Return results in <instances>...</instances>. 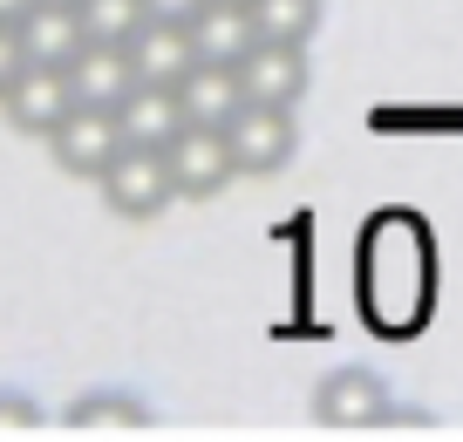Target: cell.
Listing matches in <instances>:
<instances>
[{
    "label": "cell",
    "mask_w": 463,
    "mask_h": 442,
    "mask_svg": "<svg viewBox=\"0 0 463 442\" xmlns=\"http://www.w3.org/2000/svg\"><path fill=\"white\" fill-rule=\"evenodd\" d=\"M75 109V82L69 69H55V61H28V69L14 75V89L0 96V116L21 129V136H55V123Z\"/></svg>",
    "instance_id": "5"
},
{
    "label": "cell",
    "mask_w": 463,
    "mask_h": 442,
    "mask_svg": "<svg viewBox=\"0 0 463 442\" xmlns=\"http://www.w3.org/2000/svg\"><path fill=\"white\" fill-rule=\"evenodd\" d=\"M177 102H184V123L225 129L232 116L246 109V89H239V69H232V61H198V69L177 82Z\"/></svg>",
    "instance_id": "10"
},
{
    "label": "cell",
    "mask_w": 463,
    "mask_h": 442,
    "mask_svg": "<svg viewBox=\"0 0 463 442\" xmlns=\"http://www.w3.org/2000/svg\"><path fill=\"white\" fill-rule=\"evenodd\" d=\"M61 422L75 428V436H144L150 428V409L137 395H123V388H96V395L69 401V415Z\"/></svg>",
    "instance_id": "14"
},
{
    "label": "cell",
    "mask_w": 463,
    "mask_h": 442,
    "mask_svg": "<svg viewBox=\"0 0 463 442\" xmlns=\"http://www.w3.org/2000/svg\"><path fill=\"white\" fill-rule=\"evenodd\" d=\"M130 61H137V82L177 89L198 69V42H191L184 21H144V28L130 34Z\"/></svg>",
    "instance_id": "8"
},
{
    "label": "cell",
    "mask_w": 463,
    "mask_h": 442,
    "mask_svg": "<svg viewBox=\"0 0 463 442\" xmlns=\"http://www.w3.org/2000/svg\"><path fill=\"white\" fill-rule=\"evenodd\" d=\"M116 150H123V123H116V109H102V102H75L55 123V136H48V157L69 177H102L116 164Z\"/></svg>",
    "instance_id": "4"
},
{
    "label": "cell",
    "mask_w": 463,
    "mask_h": 442,
    "mask_svg": "<svg viewBox=\"0 0 463 442\" xmlns=\"http://www.w3.org/2000/svg\"><path fill=\"white\" fill-rule=\"evenodd\" d=\"M164 164H171L177 198H218V191L239 177L232 136H225V129H204V123H184V129H177V136L164 143Z\"/></svg>",
    "instance_id": "3"
},
{
    "label": "cell",
    "mask_w": 463,
    "mask_h": 442,
    "mask_svg": "<svg viewBox=\"0 0 463 442\" xmlns=\"http://www.w3.org/2000/svg\"><path fill=\"white\" fill-rule=\"evenodd\" d=\"M96 184H102V204H109L116 218H157V212H171V198H177L164 150H144V143H123L116 164Z\"/></svg>",
    "instance_id": "1"
},
{
    "label": "cell",
    "mask_w": 463,
    "mask_h": 442,
    "mask_svg": "<svg viewBox=\"0 0 463 442\" xmlns=\"http://www.w3.org/2000/svg\"><path fill=\"white\" fill-rule=\"evenodd\" d=\"M75 7H82L89 42H116V48H130V34L150 21L144 0H75Z\"/></svg>",
    "instance_id": "16"
},
{
    "label": "cell",
    "mask_w": 463,
    "mask_h": 442,
    "mask_svg": "<svg viewBox=\"0 0 463 442\" xmlns=\"http://www.w3.org/2000/svg\"><path fill=\"white\" fill-rule=\"evenodd\" d=\"M252 7V28H260V42H293L307 48L320 34V0H246Z\"/></svg>",
    "instance_id": "15"
},
{
    "label": "cell",
    "mask_w": 463,
    "mask_h": 442,
    "mask_svg": "<svg viewBox=\"0 0 463 442\" xmlns=\"http://www.w3.org/2000/svg\"><path fill=\"white\" fill-rule=\"evenodd\" d=\"M382 409H389V388L368 368H334L314 388V422L320 428H375Z\"/></svg>",
    "instance_id": "6"
},
{
    "label": "cell",
    "mask_w": 463,
    "mask_h": 442,
    "mask_svg": "<svg viewBox=\"0 0 463 442\" xmlns=\"http://www.w3.org/2000/svg\"><path fill=\"white\" fill-rule=\"evenodd\" d=\"M375 428H389V436H416V428H436V415H422V409H382Z\"/></svg>",
    "instance_id": "19"
},
{
    "label": "cell",
    "mask_w": 463,
    "mask_h": 442,
    "mask_svg": "<svg viewBox=\"0 0 463 442\" xmlns=\"http://www.w3.org/2000/svg\"><path fill=\"white\" fill-rule=\"evenodd\" d=\"M69 82H75V102L116 109V102L137 89V61H130V48H116V42H89L82 55L69 61Z\"/></svg>",
    "instance_id": "12"
},
{
    "label": "cell",
    "mask_w": 463,
    "mask_h": 442,
    "mask_svg": "<svg viewBox=\"0 0 463 442\" xmlns=\"http://www.w3.org/2000/svg\"><path fill=\"white\" fill-rule=\"evenodd\" d=\"M28 14H34V0H0V21H7V28H21Z\"/></svg>",
    "instance_id": "21"
},
{
    "label": "cell",
    "mask_w": 463,
    "mask_h": 442,
    "mask_svg": "<svg viewBox=\"0 0 463 442\" xmlns=\"http://www.w3.org/2000/svg\"><path fill=\"white\" fill-rule=\"evenodd\" d=\"M232 136V157H239V177H273L293 164V150H300V129H293V109H279V102H246V109L225 123Z\"/></svg>",
    "instance_id": "2"
},
{
    "label": "cell",
    "mask_w": 463,
    "mask_h": 442,
    "mask_svg": "<svg viewBox=\"0 0 463 442\" xmlns=\"http://www.w3.org/2000/svg\"><path fill=\"white\" fill-rule=\"evenodd\" d=\"M144 7H150V21H184L191 28V14H198L204 0H144Z\"/></svg>",
    "instance_id": "20"
},
{
    "label": "cell",
    "mask_w": 463,
    "mask_h": 442,
    "mask_svg": "<svg viewBox=\"0 0 463 442\" xmlns=\"http://www.w3.org/2000/svg\"><path fill=\"white\" fill-rule=\"evenodd\" d=\"M21 42H28V61H55V69H69V61L89 48L82 7H75V0H34V14L21 21Z\"/></svg>",
    "instance_id": "9"
},
{
    "label": "cell",
    "mask_w": 463,
    "mask_h": 442,
    "mask_svg": "<svg viewBox=\"0 0 463 442\" xmlns=\"http://www.w3.org/2000/svg\"><path fill=\"white\" fill-rule=\"evenodd\" d=\"M239 89H246V102H279V109H293V102L307 96V48L252 42L246 55H239Z\"/></svg>",
    "instance_id": "7"
},
{
    "label": "cell",
    "mask_w": 463,
    "mask_h": 442,
    "mask_svg": "<svg viewBox=\"0 0 463 442\" xmlns=\"http://www.w3.org/2000/svg\"><path fill=\"white\" fill-rule=\"evenodd\" d=\"M191 42H198V61H232L239 69V55L260 42L252 7L246 0H204L198 14H191Z\"/></svg>",
    "instance_id": "13"
},
{
    "label": "cell",
    "mask_w": 463,
    "mask_h": 442,
    "mask_svg": "<svg viewBox=\"0 0 463 442\" xmlns=\"http://www.w3.org/2000/svg\"><path fill=\"white\" fill-rule=\"evenodd\" d=\"M34 428H42V409L14 388H0V436H34Z\"/></svg>",
    "instance_id": "17"
},
{
    "label": "cell",
    "mask_w": 463,
    "mask_h": 442,
    "mask_svg": "<svg viewBox=\"0 0 463 442\" xmlns=\"http://www.w3.org/2000/svg\"><path fill=\"white\" fill-rule=\"evenodd\" d=\"M21 69H28V42H21V28H7V21H0V96L14 89Z\"/></svg>",
    "instance_id": "18"
},
{
    "label": "cell",
    "mask_w": 463,
    "mask_h": 442,
    "mask_svg": "<svg viewBox=\"0 0 463 442\" xmlns=\"http://www.w3.org/2000/svg\"><path fill=\"white\" fill-rule=\"evenodd\" d=\"M116 123H123V143H144V150H164V143L184 129V102L177 89H157V82H137L130 96L116 102Z\"/></svg>",
    "instance_id": "11"
}]
</instances>
